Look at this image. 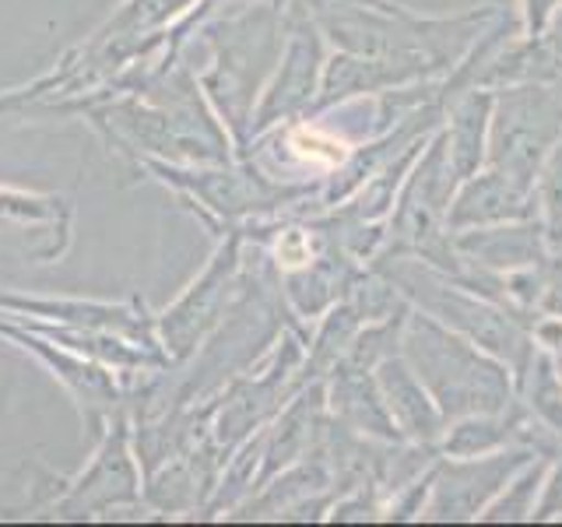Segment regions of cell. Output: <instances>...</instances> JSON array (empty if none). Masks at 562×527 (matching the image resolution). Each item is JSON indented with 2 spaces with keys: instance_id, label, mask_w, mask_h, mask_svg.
Here are the masks:
<instances>
[{
  "instance_id": "6da1fadb",
  "label": "cell",
  "mask_w": 562,
  "mask_h": 527,
  "mask_svg": "<svg viewBox=\"0 0 562 527\" xmlns=\"http://www.w3.org/2000/svg\"><path fill=\"white\" fill-rule=\"evenodd\" d=\"M324 40L334 49L362 57H422L453 70L479 35L503 14L499 4H479L453 14H426L401 0H306Z\"/></svg>"
},
{
  "instance_id": "7a4b0ae2",
  "label": "cell",
  "mask_w": 562,
  "mask_h": 527,
  "mask_svg": "<svg viewBox=\"0 0 562 527\" xmlns=\"http://www.w3.org/2000/svg\"><path fill=\"white\" fill-rule=\"evenodd\" d=\"M369 268L391 278L394 289L415 310L429 313L432 321L464 334L468 341L506 362L509 373H520V366L531 359L535 351L531 321L520 316L517 310L496 303V299L479 292L474 285H468L464 278H457L418 257H376L369 260Z\"/></svg>"
},
{
  "instance_id": "3957f363",
  "label": "cell",
  "mask_w": 562,
  "mask_h": 527,
  "mask_svg": "<svg viewBox=\"0 0 562 527\" xmlns=\"http://www.w3.org/2000/svg\"><path fill=\"white\" fill-rule=\"evenodd\" d=\"M401 356L426 383L447 422L479 412H503L514 404V373L506 362L415 306L401 327Z\"/></svg>"
},
{
  "instance_id": "277c9868",
  "label": "cell",
  "mask_w": 562,
  "mask_h": 527,
  "mask_svg": "<svg viewBox=\"0 0 562 527\" xmlns=\"http://www.w3.org/2000/svg\"><path fill=\"white\" fill-rule=\"evenodd\" d=\"M453 190H457V176L450 169L443 134L436 131L429 137V145L415 158L408 176H404L376 257H418L453 274L457 254L447 228V208Z\"/></svg>"
},
{
  "instance_id": "5b68a950",
  "label": "cell",
  "mask_w": 562,
  "mask_h": 527,
  "mask_svg": "<svg viewBox=\"0 0 562 527\" xmlns=\"http://www.w3.org/2000/svg\"><path fill=\"white\" fill-rule=\"evenodd\" d=\"M562 141V81H520L496 88L488 166L535 187L544 158Z\"/></svg>"
},
{
  "instance_id": "8992f818",
  "label": "cell",
  "mask_w": 562,
  "mask_h": 527,
  "mask_svg": "<svg viewBox=\"0 0 562 527\" xmlns=\"http://www.w3.org/2000/svg\"><path fill=\"white\" fill-rule=\"evenodd\" d=\"M324 64H327V40L321 25H316L306 0H292L285 11V43H281L268 85L257 96L250 116V137L281 127V123L310 116L316 96H321Z\"/></svg>"
},
{
  "instance_id": "52a82bcc",
  "label": "cell",
  "mask_w": 562,
  "mask_h": 527,
  "mask_svg": "<svg viewBox=\"0 0 562 527\" xmlns=\"http://www.w3.org/2000/svg\"><path fill=\"white\" fill-rule=\"evenodd\" d=\"M531 457V447H506L482 457H436L432 471V492L422 509V520L436 524H464L479 520L492 496L509 482V474L524 468Z\"/></svg>"
},
{
  "instance_id": "ba28073f",
  "label": "cell",
  "mask_w": 562,
  "mask_h": 527,
  "mask_svg": "<svg viewBox=\"0 0 562 527\" xmlns=\"http://www.w3.org/2000/svg\"><path fill=\"white\" fill-rule=\"evenodd\" d=\"M239 246H243V233L233 228L228 239L218 246V254L211 257L204 274L183 292L180 303L162 313V338L172 362L187 359L204 341V334L222 321L228 299H233L239 285V268H243Z\"/></svg>"
},
{
  "instance_id": "9c48e42d",
  "label": "cell",
  "mask_w": 562,
  "mask_h": 527,
  "mask_svg": "<svg viewBox=\"0 0 562 527\" xmlns=\"http://www.w3.org/2000/svg\"><path fill=\"white\" fill-rule=\"evenodd\" d=\"M439 75H443V70L422 57H362V53L334 49L324 64L321 96H316V105L310 116L334 110V105L351 102V99L383 96V92H391V88L429 81Z\"/></svg>"
},
{
  "instance_id": "30bf717a",
  "label": "cell",
  "mask_w": 562,
  "mask_h": 527,
  "mask_svg": "<svg viewBox=\"0 0 562 527\" xmlns=\"http://www.w3.org/2000/svg\"><path fill=\"white\" fill-rule=\"evenodd\" d=\"M453 254L461 260V268L492 274V278H506V274H520L549 264L555 254L549 239L541 233L538 218H524V222H503V225H485V228H464V233H453ZM457 268V271H461Z\"/></svg>"
},
{
  "instance_id": "8fae6325",
  "label": "cell",
  "mask_w": 562,
  "mask_h": 527,
  "mask_svg": "<svg viewBox=\"0 0 562 527\" xmlns=\"http://www.w3.org/2000/svg\"><path fill=\"white\" fill-rule=\"evenodd\" d=\"M524 218H538L535 187L496 166H482L468 180L457 183L447 208L450 236L464 233V228H485V225L524 222Z\"/></svg>"
},
{
  "instance_id": "7c38bea8",
  "label": "cell",
  "mask_w": 562,
  "mask_h": 527,
  "mask_svg": "<svg viewBox=\"0 0 562 527\" xmlns=\"http://www.w3.org/2000/svg\"><path fill=\"white\" fill-rule=\"evenodd\" d=\"M137 496H140V485H137V468L131 457L127 418L116 415L110 433L102 439V447L92 457V468L81 471V479L67 489V496L60 500L57 509L64 517H85L113 503H134Z\"/></svg>"
},
{
  "instance_id": "4fadbf2b",
  "label": "cell",
  "mask_w": 562,
  "mask_h": 527,
  "mask_svg": "<svg viewBox=\"0 0 562 527\" xmlns=\"http://www.w3.org/2000/svg\"><path fill=\"white\" fill-rule=\"evenodd\" d=\"M366 271V264L359 257L345 254L341 246H321L310 264L292 271H281V295L292 306L295 316L303 321H321V316L338 306L341 299H348L351 285Z\"/></svg>"
},
{
  "instance_id": "5bb4252c",
  "label": "cell",
  "mask_w": 562,
  "mask_h": 527,
  "mask_svg": "<svg viewBox=\"0 0 562 527\" xmlns=\"http://www.w3.org/2000/svg\"><path fill=\"white\" fill-rule=\"evenodd\" d=\"M373 377L380 383V394L386 401V412H391L397 433L408 439V444L418 447H439V436L447 429V418L439 412V404L432 401V394L426 391V383L415 377V369L408 366V359L394 351L386 356Z\"/></svg>"
},
{
  "instance_id": "9a60e30c",
  "label": "cell",
  "mask_w": 562,
  "mask_h": 527,
  "mask_svg": "<svg viewBox=\"0 0 562 527\" xmlns=\"http://www.w3.org/2000/svg\"><path fill=\"white\" fill-rule=\"evenodd\" d=\"M324 397H327L330 418L341 422L345 429L369 436V439H386V444L404 439L394 426L391 412H386V401L380 394V383L373 377V369L338 366L324 380Z\"/></svg>"
},
{
  "instance_id": "2e32d148",
  "label": "cell",
  "mask_w": 562,
  "mask_h": 527,
  "mask_svg": "<svg viewBox=\"0 0 562 527\" xmlns=\"http://www.w3.org/2000/svg\"><path fill=\"white\" fill-rule=\"evenodd\" d=\"M492 102H496L492 88H468V92H457L447 105L439 134H443L447 158H450L457 183L468 180V176L479 172L482 166H488Z\"/></svg>"
},
{
  "instance_id": "e0dca14e",
  "label": "cell",
  "mask_w": 562,
  "mask_h": 527,
  "mask_svg": "<svg viewBox=\"0 0 562 527\" xmlns=\"http://www.w3.org/2000/svg\"><path fill=\"white\" fill-rule=\"evenodd\" d=\"M514 397L541 433L562 444V377L555 351L535 345L531 359L520 366V373H514Z\"/></svg>"
},
{
  "instance_id": "ac0fdd59",
  "label": "cell",
  "mask_w": 562,
  "mask_h": 527,
  "mask_svg": "<svg viewBox=\"0 0 562 527\" xmlns=\"http://www.w3.org/2000/svg\"><path fill=\"white\" fill-rule=\"evenodd\" d=\"M552 461H555V457L538 453L524 468H517L514 474H509V482L482 509L479 520H485V524H524V520H535V506H538L544 474H549Z\"/></svg>"
},
{
  "instance_id": "d6986e66",
  "label": "cell",
  "mask_w": 562,
  "mask_h": 527,
  "mask_svg": "<svg viewBox=\"0 0 562 527\" xmlns=\"http://www.w3.org/2000/svg\"><path fill=\"white\" fill-rule=\"evenodd\" d=\"M535 201H538L541 233L549 239L552 254L562 257V141L535 176Z\"/></svg>"
},
{
  "instance_id": "ffe728a7",
  "label": "cell",
  "mask_w": 562,
  "mask_h": 527,
  "mask_svg": "<svg viewBox=\"0 0 562 527\" xmlns=\"http://www.w3.org/2000/svg\"><path fill=\"white\" fill-rule=\"evenodd\" d=\"M22 222V225H53L67 233V204L53 193H29L0 187V225Z\"/></svg>"
},
{
  "instance_id": "44dd1931",
  "label": "cell",
  "mask_w": 562,
  "mask_h": 527,
  "mask_svg": "<svg viewBox=\"0 0 562 527\" xmlns=\"http://www.w3.org/2000/svg\"><path fill=\"white\" fill-rule=\"evenodd\" d=\"M555 366H559V377H562V348L555 351Z\"/></svg>"
}]
</instances>
